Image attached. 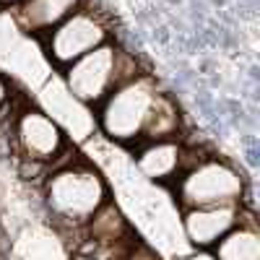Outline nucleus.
I'll return each instance as SVG.
<instances>
[{
    "label": "nucleus",
    "mask_w": 260,
    "mask_h": 260,
    "mask_svg": "<svg viewBox=\"0 0 260 260\" xmlns=\"http://www.w3.org/2000/svg\"><path fill=\"white\" fill-rule=\"evenodd\" d=\"M68 154L71 148L50 167L42 180V198L57 229L81 234L83 224L110 198V185L89 159Z\"/></svg>",
    "instance_id": "nucleus-1"
},
{
    "label": "nucleus",
    "mask_w": 260,
    "mask_h": 260,
    "mask_svg": "<svg viewBox=\"0 0 260 260\" xmlns=\"http://www.w3.org/2000/svg\"><path fill=\"white\" fill-rule=\"evenodd\" d=\"M182 211L201 206L247 203L250 182L232 159L206 148L185 143V164L177 180L169 185Z\"/></svg>",
    "instance_id": "nucleus-2"
},
{
    "label": "nucleus",
    "mask_w": 260,
    "mask_h": 260,
    "mask_svg": "<svg viewBox=\"0 0 260 260\" xmlns=\"http://www.w3.org/2000/svg\"><path fill=\"white\" fill-rule=\"evenodd\" d=\"M141 73L146 71L136 52L120 47L117 42H107L89 55L78 57L73 65H68L62 71V83L76 102H81L89 110H96L120 83Z\"/></svg>",
    "instance_id": "nucleus-3"
},
{
    "label": "nucleus",
    "mask_w": 260,
    "mask_h": 260,
    "mask_svg": "<svg viewBox=\"0 0 260 260\" xmlns=\"http://www.w3.org/2000/svg\"><path fill=\"white\" fill-rule=\"evenodd\" d=\"M161 91L164 89L159 86L156 76L151 73H141L120 83L94 110L99 133L120 146H138L143 141V127L151 115V107Z\"/></svg>",
    "instance_id": "nucleus-4"
},
{
    "label": "nucleus",
    "mask_w": 260,
    "mask_h": 260,
    "mask_svg": "<svg viewBox=\"0 0 260 260\" xmlns=\"http://www.w3.org/2000/svg\"><path fill=\"white\" fill-rule=\"evenodd\" d=\"M11 143L13 154L18 156L21 172L31 169V177L42 180L50 172V167L71 148L60 122L39 107H24L16 112L11 122Z\"/></svg>",
    "instance_id": "nucleus-5"
},
{
    "label": "nucleus",
    "mask_w": 260,
    "mask_h": 260,
    "mask_svg": "<svg viewBox=\"0 0 260 260\" xmlns=\"http://www.w3.org/2000/svg\"><path fill=\"white\" fill-rule=\"evenodd\" d=\"M39 42L45 47V55L50 57V62L62 73L78 57L89 55L91 50L107 45V42H115V31H112L110 16L104 11L81 3L78 11H73L62 24H57Z\"/></svg>",
    "instance_id": "nucleus-6"
},
{
    "label": "nucleus",
    "mask_w": 260,
    "mask_h": 260,
    "mask_svg": "<svg viewBox=\"0 0 260 260\" xmlns=\"http://www.w3.org/2000/svg\"><path fill=\"white\" fill-rule=\"evenodd\" d=\"M247 203H224V206H201L182 211V232L185 240L195 247L208 252L226 232H232L242 219Z\"/></svg>",
    "instance_id": "nucleus-7"
},
{
    "label": "nucleus",
    "mask_w": 260,
    "mask_h": 260,
    "mask_svg": "<svg viewBox=\"0 0 260 260\" xmlns=\"http://www.w3.org/2000/svg\"><path fill=\"white\" fill-rule=\"evenodd\" d=\"M133 161L143 180L156 182V185H172L185 164V138L138 143Z\"/></svg>",
    "instance_id": "nucleus-8"
},
{
    "label": "nucleus",
    "mask_w": 260,
    "mask_h": 260,
    "mask_svg": "<svg viewBox=\"0 0 260 260\" xmlns=\"http://www.w3.org/2000/svg\"><path fill=\"white\" fill-rule=\"evenodd\" d=\"M81 3L83 0H21L16 8H11V18L21 34L45 39L57 24L78 11Z\"/></svg>",
    "instance_id": "nucleus-9"
},
{
    "label": "nucleus",
    "mask_w": 260,
    "mask_h": 260,
    "mask_svg": "<svg viewBox=\"0 0 260 260\" xmlns=\"http://www.w3.org/2000/svg\"><path fill=\"white\" fill-rule=\"evenodd\" d=\"M136 232L130 229L127 219L122 208L112 201L107 198L89 221L83 224L81 229V242H89L94 247H115V245H122L125 240H130Z\"/></svg>",
    "instance_id": "nucleus-10"
},
{
    "label": "nucleus",
    "mask_w": 260,
    "mask_h": 260,
    "mask_svg": "<svg viewBox=\"0 0 260 260\" xmlns=\"http://www.w3.org/2000/svg\"><path fill=\"white\" fill-rule=\"evenodd\" d=\"M208 252L213 260H260V226L255 208L245 206L240 224L226 232Z\"/></svg>",
    "instance_id": "nucleus-11"
},
{
    "label": "nucleus",
    "mask_w": 260,
    "mask_h": 260,
    "mask_svg": "<svg viewBox=\"0 0 260 260\" xmlns=\"http://www.w3.org/2000/svg\"><path fill=\"white\" fill-rule=\"evenodd\" d=\"M185 130V117H182V110L177 99L172 96L169 91H161L151 107V115L146 120V127H143V141H167V138H185L182 136Z\"/></svg>",
    "instance_id": "nucleus-12"
},
{
    "label": "nucleus",
    "mask_w": 260,
    "mask_h": 260,
    "mask_svg": "<svg viewBox=\"0 0 260 260\" xmlns=\"http://www.w3.org/2000/svg\"><path fill=\"white\" fill-rule=\"evenodd\" d=\"M122 260H161V257H159L154 250H151L148 245H143V242L138 240V242L133 245V250H130Z\"/></svg>",
    "instance_id": "nucleus-13"
},
{
    "label": "nucleus",
    "mask_w": 260,
    "mask_h": 260,
    "mask_svg": "<svg viewBox=\"0 0 260 260\" xmlns=\"http://www.w3.org/2000/svg\"><path fill=\"white\" fill-rule=\"evenodd\" d=\"M11 96H13V91H11V81H8L3 73H0V110H6V107H8Z\"/></svg>",
    "instance_id": "nucleus-14"
},
{
    "label": "nucleus",
    "mask_w": 260,
    "mask_h": 260,
    "mask_svg": "<svg viewBox=\"0 0 260 260\" xmlns=\"http://www.w3.org/2000/svg\"><path fill=\"white\" fill-rule=\"evenodd\" d=\"M18 3H21V0H0V8H8V11H11V8H16Z\"/></svg>",
    "instance_id": "nucleus-15"
}]
</instances>
